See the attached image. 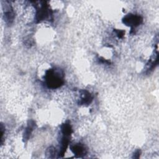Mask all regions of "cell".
<instances>
[{"label": "cell", "instance_id": "cell-1", "mask_svg": "<svg viewBox=\"0 0 159 159\" xmlns=\"http://www.w3.org/2000/svg\"><path fill=\"white\" fill-rule=\"evenodd\" d=\"M46 85L51 89H55L63 84V74L60 70L50 69L46 71L45 76Z\"/></svg>", "mask_w": 159, "mask_h": 159}, {"label": "cell", "instance_id": "cell-2", "mask_svg": "<svg viewBox=\"0 0 159 159\" xmlns=\"http://www.w3.org/2000/svg\"><path fill=\"white\" fill-rule=\"evenodd\" d=\"M142 21L140 16L134 14H128L123 19V23L130 27H136L139 25Z\"/></svg>", "mask_w": 159, "mask_h": 159}, {"label": "cell", "instance_id": "cell-3", "mask_svg": "<svg viewBox=\"0 0 159 159\" xmlns=\"http://www.w3.org/2000/svg\"><path fill=\"white\" fill-rule=\"evenodd\" d=\"M47 5H41L40 7L37 9V14H36V19L38 21H40L42 20H45L49 16V11Z\"/></svg>", "mask_w": 159, "mask_h": 159}, {"label": "cell", "instance_id": "cell-4", "mask_svg": "<svg viewBox=\"0 0 159 159\" xmlns=\"http://www.w3.org/2000/svg\"><path fill=\"white\" fill-rule=\"evenodd\" d=\"M93 100V97L90 93L86 90H82L81 91V99L80 101L79 102V104L81 105L85 104L88 105L91 103V102Z\"/></svg>", "mask_w": 159, "mask_h": 159}, {"label": "cell", "instance_id": "cell-5", "mask_svg": "<svg viewBox=\"0 0 159 159\" xmlns=\"http://www.w3.org/2000/svg\"><path fill=\"white\" fill-rule=\"evenodd\" d=\"M71 150L77 157H82L86 153L85 148L80 143H76L71 147Z\"/></svg>", "mask_w": 159, "mask_h": 159}, {"label": "cell", "instance_id": "cell-6", "mask_svg": "<svg viewBox=\"0 0 159 159\" xmlns=\"http://www.w3.org/2000/svg\"><path fill=\"white\" fill-rule=\"evenodd\" d=\"M32 129H33V127H32V125L31 124L29 125L27 127V128L26 129V130H25V133H24V139H27L29 138V135H30V134H31V132H32Z\"/></svg>", "mask_w": 159, "mask_h": 159}, {"label": "cell", "instance_id": "cell-7", "mask_svg": "<svg viewBox=\"0 0 159 159\" xmlns=\"http://www.w3.org/2000/svg\"><path fill=\"white\" fill-rule=\"evenodd\" d=\"M116 35L119 37V38H121L122 37H123V35H124V31H122V30H116Z\"/></svg>", "mask_w": 159, "mask_h": 159}]
</instances>
